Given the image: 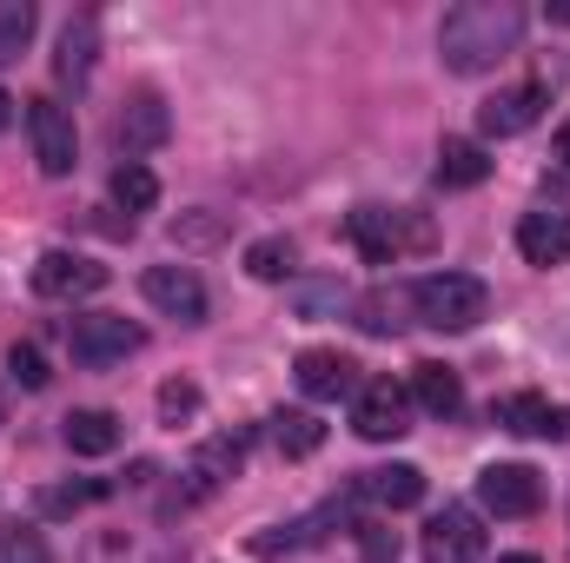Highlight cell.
Returning <instances> with one entry per match:
<instances>
[{"label": "cell", "mask_w": 570, "mask_h": 563, "mask_svg": "<svg viewBox=\"0 0 570 563\" xmlns=\"http://www.w3.org/2000/svg\"><path fill=\"white\" fill-rule=\"evenodd\" d=\"M27 140H33V159H40L47 179H67V172H73L80 140H73V113H67L60 100H47V93L27 100Z\"/></svg>", "instance_id": "cell-6"}, {"label": "cell", "mask_w": 570, "mask_h": 563, "mask_svg": "<svg viewBox=\"0 0 570 563\" xmlns=\"http://www.w3.org/2000/svg\"><path fill=\"white\" fill-rule=\"evenodd\" d=\"M412 405L425 412V418H458L464 412V385H458V372L451 365H412Z\"/></svg>", "instance_id": "cell-18"}, {"label": "cell", "mask_w": 570, "mask_h": 563, "mask_svg": "<svg viewBox=\"0 0 570 563\" xmlns=\"http://www.w3.org/2000/svg\"><path fill=\"white\" fill-rule=\"evenodd\" d=\"M292 378H298V392H305V398H345V392H358V365H352L345 352H332V345L298 352Z\"/></svg>", "instance_id": "cell-14"}, {"label": "cell", "mask_w": 570, "mask_h": 563, "mask_svg": "<svg viewBox=\"0 0 570 563\" xmlns=\"http://www.w3.org/2000/svg\"><path fill=\"white\" fill-rule=\"evenodd\" d=\"M292 266H298V246H292L285 233H273V239H253V246H246V273H253V279L279 285V279H292Z\"/></svg>", "instance_id": "cell-25"}, {"label": "cell", "mask_w": 570, "mask_h": 563, "mask_svg": "<svg viewBox=\"0 0 570 563\" xmlns=\"http://www.w3.org/2000/svg\"><path fill=\"white\" fill-rule=\"evenodd\" d=\"M60 437H67L73 457H107V451H120V418L100 412V405H87V412H67L60 418Z\"/></svg>", "instance_id": "cell-19"}, {"label": "cell", "mask_w": 570, "mask_h": 563, "mask_svg": "<svg viewBox=\"0 0 570 563\" xmlns=\"http://www.w3.org/2000/svg\"><path fill=\"white\" fill-rule=\"evenodd\" d=\"M114 484L107 477H94V484H60V491H40V511L47 517H67V511H80V504H100Z\"/></svg>", "instance_id": "cell-30"}, {"label": "cell", "mask_w": 570, "mask_h": 563, "mask_svg": "<svg viewBox=\"0 0 570 563\" xmlns=\"http://www.w3.org/2000/svg\"><path fill=\"white\" fill-rule=\"evenodd\" d=\"M7 372H13L27 392H47V378H53V372H47V352H40L33 338H20V345L7 352Z\"/></svg>", "instance_id": "cell-31"}, {"label": "cell", "mask_w": 570, "mask_h": 563, "mask_svg": "<svg viewBox=\"0 0 570 563\" xmlns=\"http://www.w3.org/2000/svg\"><path fill=\"white\" fill-rule=\"evenodd\" d=\"M478 504L491 517H538L544 511V477L531 464H484L478 471Z\"/></svg>", "instance_id": "cell-8"}, {"label": "cell", "mask_w": 570, "mask_h": 563, "mask_svg": "<svg viewBox=\"0 0 570 563\" xmlns=\"http://www.w3.org/2000/svg\"><path fill=\"white\" fill-rule=\"evenodd\" d=\"M94 47H100V20H94V13L67 20V33H60V60H53V67H60V80H73V87H80V80L94 73Z\"/></svg>", "instance_id": "cell-23"}, {"label": "cell", "mask_w": 570, "mask_h": 563, "mask_svg": "<svg viewBox=\"0 0 570 563\" xmlns=\"http://www.w3.org/2000/svg\"><path fill=\"white\" fill-rule=\"evenodd\" d=\"M345 239L365 253V266H392L405 246H425L431 233L412 226L405 213H392V206H352V213H345Z\"/></svg>", "instance_id": "cell-4"}, {"label": "cell", "mask_w": 570, "mask_h": 563, "mask_svg": "<svg viewBox=\"0 0 570 563\" xmlns=\"http://www.w3.org/2000/svg\"><path fill=\"white\" fill-rule=\"evenodd\" d=\"M425 563H484V531L464 504H444L425 524Z\"/></svg>", "instance_id": "cell-11"}, {"label": "cell", "mask_w": 570, "mask_h": 563, "mask_svg": "<svg viewBox=\"0 0 570 563\" xmlns=\"http://www.w3.org/2000/svg\"><path fill=\"white\" fill-rule=\"evenodd\" d=\"M352 431H358L365 444L405 437V431H412V392L392 385V378H365V385L352 392Z\"/></svg>", "instance_id": "cell-5"}, {"label": "cell", "mask_w": 570, "mask_h": 563, "mask_svg": "<svg viewBox=\"0 0 570 563\" xmlns=\"http://www.w3.org/2000/svg\"><path fill=\"white\" fill-rule=\"evenodd\" d=\"M27 40H33V7H27V0H7V7H0V67L20 60Z\"/></svg>", "instance_id": "cell-28"}, {"label": "cell", "mask_w": 570, "mask_h": 563, "mask_svg": "<svg viewBox=\"0 0 570 563\" xmlns=\"http://www.w3.org/2000/svg\"><path fill=\"white\" fill-rule=\"evenodd\" d=\"M140 345H146V332L134 318H120V312H73V318H67V352H73V365H87V372H107V365L134 358Z\"/></svg>", "instance_id": "cell-3"}, {"label": "cell", "mask_w": 570, "mask_h": 563, "mask_svg": "<svg viewBox=\"0 0 570 563\" xmlns=\"http://www.w3.org/2000/svg\"><path fill=\"white\" fill-rule=\"evenodd\" d=\"M13 127V100H7V87H0V134Z\"/></svg>", "instance_id": "cell-33"}, {"label": "cell", "mask_w": 570, "mask_h": 563, "mask_svg": "<svg viewBox=\"0 0 570 563\" xmlns=\"http://www.w3.org/2000/svg\"><path fill=\"white\" fill-rule=\"evenodd\" d=\"M114 206H120V213H153V206H159L153 166H140V159H120V166H114Z\"/></svg>", "instance_id": "cell-24"}, {"label": "cell", "mask_w": 570, "mask_h": 563, "mask_svg": "<svg viewBox=\"0 0 570 563\" xmlns=\"http://www.w3.org/2000/svg\"><path fill=\"white\" fill-rule=\"evenodd\" d=\"M551 20H558V27H570V0H558V7H551Z\"/></svg>", "instance_id": "cell-35"}, {"label": "cell", "mask_w": 570, "mask_h": 563, "mask_svg": "<svg viewBox=\"0 0 570 563\" xmlns=\"http://www.w3.org/2000/svg\"><path fill=\"white\" fill-rule=\"evenodd\" d=\"M100 285H107V266H94L87 253L53 246V253L33 259V292H40V298H94Z\"/></svg>", "instance_id": "cell-10"}, {"label": "cell", "mask_w": 570, "mask_h": 563, "mask_svg": "<svg viewBox=\"0 0 570 563\" xmlns=\"http://www.w3.org/2000/svg\"><path fill=\"white\" fill-rule=\"evenodd\" d=\"M0 563H53V551L33 524H7L0 531Z\"/></svg>", "instance_id": "cell-29"}, {"label": "cell", "mask_w": 570, "mask_h": 563, "mask_svg": "<svg viewBox=\"0 0 570 563\" xmlns=\"http://www.w3.org/2000/svg\"><path fill=\"white\" fill-rule=\"evenodd\" d=\"M273 444H279L285 457H312L325 444V424L312 418V412H279L273 418Z\"/></svg>", "instance_id": "cell-26"}, {"label": "cell", "mask_w": 570, "mask_h": 563, "mask_svg": "<svg viewBox=\"0 0 570 563\" xmlns=\"http://www.w3.org/2000/svg\"><path fill=\"white\" fill-rule=\"evenodd\" d=\"M352 312H358V325H365L372 338H392V332H405V312H412V285H379V292H365Z\"/></svg>", "instance_id": "cell-22"}, {"label": "cell", "mask_w": 570, "mask_h": 563, "mask_svg": "<svg viewBox=\"0 0 570 563\" xmlns=\"http://www.w3.org/2000/svg\"><path fill=\"white\" fill-rule=\"evenodd\" d=\"M399 551H405V544H399V531H392V524H379V517H365V524H358V557H365V563H399Z\"/></svg>", "instance_id": "cell-32"}, {"label": "cell", "mask_w": 570, "mask_h": 563, "mask_svg": "<svg viewBox=\"0 0 570 563\" xmlns=\"http://www.w3.org/2000/svg\"><path fill=\"white\" fill-rule=\"evenodd\" d=\"M498 563H538V557H531V551H518V557H498Z\"/></svg>", "instance_id": "cell-36"}, {"label": "cell", "mask_w": 570, "mask_h": 563, "mask_svg": "<svg viewBox=\"0 0 570 563\" xmlns=\"http://www.w3.org/2000/svg\"><path fill=\"white\" fill-rule=\"evenodd\" d=\"M239 464H246V437H239V431H219V437H206V444H199V457L179 471V491H173V504H179V511H186V504H206V497H213V491H219V484L239 471Z\"/></svg>", "instance_id": "cell-7"}, {"label": "cell", "mask_w": 570, "mask_h": 563, "mask_svg": "<svg viewBox=\"0 0 570 563\" xmlns=\"http://www.w3.org/2000/svg\"><path fill=\"white\" fill-rule=\"evenodd\" d=\"M491 424H504V431H518V437H544V444H558V437L570 431V412L564 405H551L544 392H511V398L491 405Z\"/></svg>", "instance_id": "cell-12"}, {"label": "cell", "mask_w": 570, "mask_h": 563, "mask_svg": "<svg viewBox=\"0 0 570 563\" xmlns=\"http://www.w3.org/2000/svg\"><path fill=\"white\" fill-rule=\"evenodd\" d=\"M146 305H159L166 318H179V325H206V285L193 266H146Z\"/></svg>", "instance_id": "cell-9"}, {"label": "cell", "mask_w": 570, "mask_h": 563, "mask_svg": "<svg viewBox=\"0 0 570 563\" xmlns=\"http://www.w3.org/2000/svg\"><path fill=\"white\" fill-rule=\"evenodd\" d=\"M538 113H544V87H504V93H491V100L478 107V127H484L491 140H511V134L538 127Z\"/></svg>", "instance_id": "cell-16"}, {"label": "cell", "mask_w": 570, "mask_h": 563, "mask_svg": "<svg viewBox=\"0 0 570 563\" xmlns=\"http://www.w3.org/2000/svg\"><path fill=\"white\" fill-rule=\"evenodd\" d=\"M524 40V7L518 0H458L438 27V60L451 73H491L511 60Z\"/></svg>", "instance_id": "cell-1"}, {"label": "cell", "mask_w": 570, "mask_h": 563, "mask_svg": "<svg viewBox=\"0 0 570 563\" xmlns=\"http://www.w3.org/2000/svg\"><path fill=\"white\" fill-rule=\"evenodd\" d=\"M358 497H372V504H385V511H412V504H425V471H419V464L358 471Z\"/></svg>", "instance_id": "cell-17"}, {"label": "cell", "mask_w": 570, "mask_h": 563, "mask_svg": "<svg viewBox=\"0 0 570 563\" xmlns=\"http://www.w3.org/2000/svg\"><path fill=\"white\" fill-rule=\"evenodd\" d=\"M558 159H564V166H570V120H564V127H558Z\"/></svg>", "instance_id": "cell-34"}, {"label": "cell", "mask_w": 570, "mask_h": 563, "mask_svg": "<svg viewBox=\"0 0 570 563\" xmlns=\"http://www.w3.org/2000/svg\"><path fill=\"white\" fill-rule=\"evenodd\" d=\"M80 563H179V551L153 531H94Z\"/></svg>", "instance_id": "cell-15"}, {"label": "cell", "mask_w": 570, "mask_h": 563, "mask_svg": "<svg viewBox=\"0 0 570 563\" xmlns=\"http://www.w3.org/2000/svg\"><path fill=\"white\" fill-rule=\"evenodd\" d=\"M484 312H491V292L471 273H425L412 285V318L431 332H471Z\"/></svg>", "instance_id": "cell-2"}, {"label": "cell", "mask_w": 570, "mask_h": 563, "mask_svg": "<svg viewBox=\"0 0 570 563\" xmlns=\"http://www.w3.org/2000/svg\"><path fill=\"white\" fill-rule=\"evenodd\" d=\"M114 140L127 146V159L166 140V107H159V93H134V100L120 107V120H114Z\"/></svg>", "instance_id": "cell-21"}, {"label": "cell", "mask_w": 570, "mask_h": 563, "mask_svg": "<svg viewBox=\"0 0 570 563\" xmlns=\"http://www.w3.org/2000/svg\"><path fill=\"white\" fill-rule=\"evenodd\" d=\"M518 253H524V266H564L570 259V213L564 206H538V213H524L518 219Z\"/></svg>", "instance_id": "cell-13"}, {"label": "cell", "mask_w": 570, "mask_h": 563, "mask_svg": "<svg viewBox=\"0 0 570 563\" xmlns=\"http://www.w3.org/2000/svg\"><path fill=\"white\" fill-rule=\"evenodd\" d=\"M193 418H199V385L193 378H166L159 385V424L179 431V424H193Z\"/></svg>", "instance_id": "cell-27"}, {"label": "cell", "mask_w": 570, "mask_h": 563, "mask_svg": "<svg viewBox=\"0 0 570 563\" xmlns=\"http://www.w3.org/2000/svg\"><path fill=\"white\" fill-rule=\"evenodd\" d=\"M491 179V152L484 140H444L438 146V186H451V192H471V186H484Z\"/></svg>", "instance_id": "cell-20"}]
</instances>
